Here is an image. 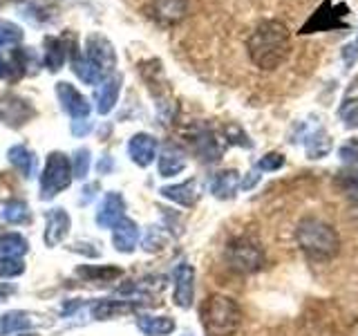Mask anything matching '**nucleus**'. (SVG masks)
<instances>
[{"instance_id":"nucleus-30","label":"nucleus","mask_w":358,"mask_h":336,"mask_svg":"<svg viewBox=\"0 0 358 336\" xmlns=\"http://www.w3.org/2000/svg\"><path fill=\"white\" fill-rule=\"evenodd\" d=\"M43 61L50 70H59L65 61V50H63V43L59 38H48L45 41V54H43Z\"/></svg>"},{"instance_id":"nucleus-34","label":"nucleus","mask_w":358,"mask_h":336,"mask_svg":"<svg viewBox=\"0 0 358 336\" xmlns=\"http://www.w3.org/2000/svg\"><path fill=\"white\" fill-rule=\"evenodd\" d=\"M338 184L343 186L345 193H350L352 197L358 200V168H347L338 175Z\"/></svg>"},{"instance_id":"nucleus-37","label":"nucleus","mask_w":358,"mask_h":336,"mask_svg":"<svg viewBox=\"0 0 358 336\" xmlns=\"http://www.w3.org/2000/svg\"><path fill=\"white\" fill-rule=\"evenodd\" d=\"M358 61V31H356V36H354V41H350L343 48V63L347 65V67H352L354 63Z\"/></svg>"},{"instance_id":"nucleus-5","label":"nucleus","mask_w":358,"mask_h":336,"mask_svg":"<svg viewBox=\"0 0 358 336\" xmlns=\"http://www.w3.org/2000/svg\"><path fill=\"white\" fill-rule=\"evenodd\" d=\"M227 262L238 274H255L264 265V251L249 238H235L227 246Z\"/></svg>"},{"instance_id":"nucleus-19","label":"nucleus","mask_w":358,"mask_h":336,"mask_svg":"<svg viewBox=\"0 0 358 336\" xmlns=\"http://www.w3.org/2000/svg\"><path fill=\"white\" fill-rule=\"evenodd\" d=\"M137 328L145 336H168L175 332V318L171 316H152V314H143L137 316Z\"/></svg>"},{"instance_id":"nucleus-15","label":"nucleus","mask_w":358,"mask_h":336,"mask_svg":"<svg viewBox=\"0 0 358 336\" xmlns=\"http://www.w3.org/2000/svg\"><path fill=\"white\" fill-rule=\"evenodd\" d=\"M72 70L74 74L81 78L83 83L87 85H99V83H103L106 81V76L108 72L101 67L99 63H94L92 59H87L85 54H74V61H72Z\"/></svg>"},{"instance_id":"nucleus-10","label":"nucleus","mask_w":358,"mask_h":336,"mask_svg":"<svg viewBox=\"0 0 358 336\" xmlns=\"http://www.w3.org/2000/svg\"><path fill=\"white\" fill-rule=\"evenodd\" d=\"M123 218H126V200L117 190H112V193L101 200L96 209V224L101 229H112Z\"/></svg>"},{"instance_id":"nucleus-17","label":"nucleus","mask_w":358,"mask_h":336,"mask_svg":"<svg viewBox=\"0 0 358 336\" xmlns=\"http://www.w3.org/2000/svg\"><path fill=\"white\" fill-rule=\"evenodd\" d=\"M240 186H242L240 173L233 171V168L231 171H222L210 179V193L217 200H231L235 193H238Z\"/></svg>"},{"instance_id":"nucleus-20","label":"nucleus","mask_w":358,"mask_h":336,"mask_svg":"<svg viewBox=\"0 0 358 336\" xmlns=\"http://www.w3.org/2000/svg\"><path fill=\"white\" fill-rule=\"evenodd\" d=\"M85 56L87 59H92L94 63H99L106 72H110V67L115 65V52H112V45L101 36H92L87 41Z\"/></svg>"},{"instance_id":"nucleus-41","label":"nucleus","mask_w":358,"mask_h":336,"mask_svg":"<svg viewBox=\"0 0 358 336\" xmlns=\"http://www.w3.org/2000/svg\"><path fill=\"white\" fill-rule=\"evenodd\" d=\"M11 294V289L9 287H3V285H0V300H3L5 296H9Z\"/></svg>"},{"instance_id":"nucleus-28","label":"nucleus","mask_w":358,"mask_h":336,"mask_svg":"<svg viewBox=\"0 0 358 336\" xmlns=\"http://www.w3.org/2000/svg\"><path fill=\"white\" fill-rule=\"evenodd\" d=\"M0 216H3V220L9 224H29L31 222L29 204L22 200H9L3 206V211H0Z\"/></svg>"},{"instance_id":"nucleus-35","label":"nucleus","mask_w":358,"mask_h":336,"mask_svg":"<svg viewBox=\"0 0 358 336\" xmlns=\"http://www.w3.org/2000/svg\"><path fill=\"white\" fill-rule=\"evenodd\" d=\"M285 155L282 153H268L264 155L260 162H257V168H260L262 173H271V171H280V168L285 166Z\"/></svg>"},{"instance_id":"nucleus-29","label":"nucleus","mask_w":358,"mask_h":336,"mask_svg":"<svg viewBox=\"0 0 358 336\" xmlns=\"http://www.w3.org/2000/svg\"><path fill=\"white\" fill-rule=\"evenodd\" d=\"M186 0H155V16L164 22H175L184 16Z\"/></svg>"},{"instance_id":"nucleus-11","label":"nucleus","mask_w":358,"mask_h":336,"mask_svg":"<svg viewBox=\"0 0 358 336\" xmlns=\"http://www.w3.org/2000/svg\"><path fill=\"white\" fill-rule=\"evenodd\" d=\"M56 97H59L61 108L67 112L70 117H74V121L85 119L90 115V104L87 99L78 92V90L70 83H59L56 85Z\"/></svg>"},{"instance_id":"nucleus-33","label":"nucleus","mask_w":358,"mask_h":336,"mask_svg":"<svg viewBox=\"0 0 358 336\" xmlns=\"http://www.w3.org/2000/svg\"><path fill=\"white\" fill-rule=\"evenodd\" d=\"M22 36V31L11 25V22H0V50H7L11 45H16Z\"/></svg>"},{"instance_id":"nucleus-1","label":"nucleus","mask_w":358,"mask_h":336,"mask_svg":"<svg viewBox=\"0 0 358 336\" xmlns=\"http://www.w3.org/2000/svg\"><path fill=\"white\" fill-rule=\"evenodd\" d=\"M246 52L255 67L271 72L280 67L291 52V36L285 22L266 18L257 22L251 31L249 41H246Z\"/></svg>"},{"instance_id":"nucleus-3","label":"nucleus","mask_w":358,"mask_h":336,"mask_svg":"<svg viewBox=\"0 0 358 336\" xmlns=\"http://www.w3.org/2000/svg\"><path fill=\"white\" fill-rule=\"evenodd\" d=\"M199 318L208 336H233L242 325V309L231 296L210 294L199 309Z\"/></svg>"},{"instance_id":"nucleus-7","label":"nucleus","mask_w":358,"mask_h":336,"mask_svg":"<svg viewBox=\"0 0 358 336\" xmlns=\"http://www.w3.org/2000/svg\"><path fill=\"white\" fill-rule=\"evenodd\" d=\"M36 115L29 101H25L18 94H5L0 97V121L11 128H20Z\"/></svg>"},{"instance_id":"nucleus-42","label":"nucleus","mask_w":358,"mask_h":336,"mask_svg":"<svg viewBox=\"0 0 358 336\" xmlns=\"http://www.w3.org/2000/svg\"><path fill=\"white\" fill-rule=\"evenodd\" d=\"M18 336H38V334H34V332H20Z\"/></svg>"},{"instance_id":"nucleus-23","label":"nucleus","mask_w":358,"mask_h":336,"mask_svg":"<svg viewBox=\"0 0 358 336\" xmlns=\"http://www.w3.org/2000/svg\"><path fill=\"white\" fill-rule=\"evenodd\" d=\"M162 195L166 200L175 202L179 206H193L197 202V186L195 182L190 179V182H184V184H173V186H164L162 188Z\"/></svg>"},{"instance_id":"nucleus-36","label":"nucleus","mask_w":358,"mask_h":336,"mask_svg":"<svg viewBox=\"0 0 358 336\" xmlns=\"http://www.w3.org/2000/svg\"><path fill=\"white\" fill-rule=\"evenodd\" d=\"M164 244H166V235L157 227H152L143 240V249L145 251H159V249H164Z\"/></svg>"},{"instance_id":"nucleus-8","label":"nucleus","mask_w":358,"mask_h":336,"mask_svg":"<svg viewBox=\"0 0 358 336\" xmlns=\"http://www.w3.org/2000/svg\"><path fill=\"white\" fill-rule=\"evenodd\" d=\"M195 298V269L188 262H179L173 272V300L177 307L188 309Z\"/></svg>"},{"instance_id":"nucleus-38","label":"nucleus","mask_w":358,"mask_h":336,"mask_svg":"<svg viewBox=\"0 0 358 336\" xmlns=\"http://www.w3.org/2000/svg\"><path fill=\"white\" fill-rule=\"evenodd\" d=\"M341 157L345 162H358V139L347 141L341 148Z\"/></svg>"},{"instance_id":"nucleus-31","label":"nucleus","mask_w":358,"mask_h":336,"mask_svg":"<svg viewBox=\"0 0 358 336\" xmlns=\"http://www.w3.org/2000/svg\"><path fill=\"white\" fill-rule=\"evenodd\" d=\"M90 164H92V157H90L87 148H78L74 153V160H72V175L76 179H85L90 173Z\"/></svg>"},{"instance_id":"nucleus-13","label":"nucleus","mask_w":358,"mask_h":336,"mask_svg":"<svg viewBox=\"0 0 358 336\" xmlns=\"http://www.w3.org/2000/svg\"><path fill=\"white\" fill-rule=\"evenodd\" d=\"M157 150H159V144H157V139L152 137V134H148V132H137L128 141V155H130V160L137 164V166H141V168L150 166L155 162Z\"/></svg>"},{"instance_id":"nucleus-9","label":"nucleus","mask_w":358,"mask_h":336,"mask_svg":"<svg viewBox=\"0 0 358 336\" xmlns=\"http://www.w3.org/2000/svg\"><path fill=\"white\" fill-rule=\"evenodd\" d=\"M72 229V220H70V213L65 209H50L45 213V244L48 246H56L61 244L67 233Z\"/></svg>"},{"instance_id":"nucleus-26","label":"nucleus","mask_w":358,"mask_h":336,"mask_svg":"<svg viewBox=\"0 0 358 336\" xmlns=\"http://www.w3.org/2000/svg\"><path fill=\"white\" fill-rule=\"evenodd\" d=\"M27 251H29V242L20 233L0 235V258H22Z\"/></svg>"},{"instance_id":"nucleus-39","label":"nucleus","mask_w":358,"mask_h":336,"mask_svg":"<svg viewBox=\"0 0 358 336\" xmlns=\"http://www.w3.org/2000/svg\"><path fill=\"white\" fill-rule=\"evenodd\" d=\"M257 179H260V175H257L255 171H251V173H249V177H246L244 182H242V188H251V186L257 182Z\"/></svg>"},{"instance_id":"nucleus-16","label":"nucleus","mask_w":358,"mask_h":336,"mask_svg":"<svg viewBox=\"0 0 358 336\" xmlns=\"http://www.w3.org/2000/svg\"><path fill=\"white\" fill-rule=\"evenodd\" d=\"M119 92H121V76H108L106 81L96 88L94 104H96V110L101 112V115H108V112L115 108Z\"/></svg>"},{"instance_id":"nucleus-4","label":"nucleus","mask_w":358,"mask_h":336,"mask_svg":"<svg viewBox=\"0 0 358 336\" xmlns=\"http://www.w3.org/2000/svg\"><path fill=\"white\" fill-rule=\"evenodd\" d=\"M72 162L63 153H50L41 173V200H52L72 182Z\"/></svg>"},{"instance_id":"nucleus-24","label":"nucleus","mask_w":358,"mask_h":336,"mask_svg":"<svg viewBox=\"0 0 358 336\" xmlns=\"http://www.w3.org/2000/svg\"><path fill=\"white\" fill-rule=\"evenodd\" d=\"M186 168V157L177 146H166L159 157V175L162 177H175Z\"/></svg>"},{"instance_id":"nucleus-25","label":"nucleus","mask_w":358,"mask_h":336,"mask_svg":"<svg viewBox=\"0 0 358 336\" xmlns=\"http://www.w3.org/2000/svg\"><path fill=\"white\" fill-rule=\"evenodd\" d=\"M7 157H9V164L14 166L22 177H31L34 175V168H36V157H34V153L27 148V146H11Z\"/></svg>"},{"instance_id":"nucleus-18","label":"nucleus","mask_w":358,"mask_h":336,"mask_svg":"<svg viewBox=\"0 0 358 336\" xmlns=\"http://www.w3.org/2000/svg\"><path fill=\"white\" fill-rule=\"evenodd\" d=\"M31 325H34V318L29 312L11 309V312L0 314V336L27 332V330H31Z\"/></svg>"},{"instance_id":"nucleus-22","label":"nucleus","mask_w":358,"mask_h":336,"mask_svg":"<svg viewBox=\"0 0 358 336\" xmlns=\"http://www.w3.org/2000/svg\"><path fill=\"white\" fill-rule=\"evenodd\" d=\"M123 272L119 267H108V265H85V267H78L76 269V276L78 278H83L85 283H99V285H103V283H112V280H117Z\"/></svg>"},{"instance_id":"nucleus-2","label":"nucleus","mask_w":358,"mask_h":336,"mask_svg":"<svg viewBox=\"0 0 358 336\" xmlns=\"http://www.w3.org/2000/svg\"><path fill=\"white\" fill-rule=\"evenodd\" d=\"M296 240L309 260L313 262H327L341 251V235L331 224L322 222L318 218H305L298 222Z\"/></svg>"},{"instance_id":"nucleus-27","label":"nucleus","mask_w":358,"mask_h":336,"mask_svg":"<svg viewBox=\"0 0 358 336\" xmlns=\"http://www.w3.org/2000/svg\"><path fill=\"white\" fill-rule=\"evenodd\" d=\"M305 148L309 153L311 160H320L322 155H327L329 148H331V141H329V134L324 132L322 128H316V130H311L305 134Z\"/></svg>"},{"instance_id":"nucleus-14","label":"nucleus","mask_w":358,"mask_h":336,"mask_svg":"<svg viewBox=\"0 0 358 336\" xmlns=\"http://www.w3.org/2000/svg\"><path fill=\"white\" fill-rule=\"evenodd\" d=\"M190 144H193V148L199 155V160H204V162H217L220 160V155H222L220 139L208 128H197L193 134H190Z\"/></svg>"},{"instance_id":"nucleus-21","label":"nucleus","mask_w":358,"mask_h":336,"mask_svg":"<svg viewBox=\"0 0 358 336\" xmlns=\"http://www.w3.org/2000/svg\"><path fill=\"white\" fill-rule=\"evenodd\" d=\"M338 117L347 128H358V76L354 78V83L347 90V94L341 101Z\"/></svg>"},{"instance_id":"nucleus-32","label":"nucleus","mask_w":358,"mask_h":336,"mask_svg":"<svg viewBox=\"0 0 358 336\" xmlns=\"http://www.w3.org/2000/svg\"><path fill=\"white\" fill-rule=\"evenodd\" d=\"M25 274L22 258H0V278H18Z\"/></svg>"},{"instance_id":"nucleus-6","label":"nucleus","mask_w":358,"mask_h":336,"mask_svg":"<svg viewBox=\"0 0 358 336\" xmlns=\"http://www.w3.org/2000/svg\"><path fill=\"white\" fill-rule=\"evenodd\" d=\"M350 14L345 3H336V0H324V3L313 11L309 20L302 25L300 34H313V31H331V29H345L347 20L345 16Z\"/></svg>"},{"instance_id":"nucleus-12","label":"nucleus","mask_w":358,"mask_h":336,"mask_svg":"<svg viewBox=\"0 0 358 336\" xmlns=\"http://www.w3.org/2000/svg\"><path fill=\"white\" fill-rule=\"evenodd\" d=\"M110 231H112V246H115L119 253H132L137 249L141 231H139V224L134 220L123 218Z\"/></svg>"},{"instance_id":"nucleus-40","label":"nucleus","mask_w":358,"mask_h":336,"mask_svg":"<svg viewBox=\"0 0 358 336\" xmlns=\"http://www.w3.org/2000/svg\"><path fill=\"white\" fill-rule=\"evenodd\" d=\"M96 190H99L96 184H90V186L83 190V193H85V195H83V202H90V200H92V195H96Z\"/></svg>"}]
</instances>
